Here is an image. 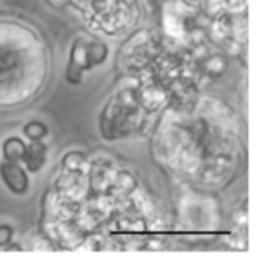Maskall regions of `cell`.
Wrapping results in <instances>:
<instances>
[{
    "label": "cell",
    "mask_w": 262,
    "mask_h": 263,
    "mask_svg": "<svg viewBox=\"0 0 262 263\" xmlns=\"http://www.w3.org/2000/svg\"><path fill=\"white\" fill-rule=\"evenodd\" d=\"M25 150H26V145L19 138H9L3 144V156L6 161H11V162L20 161L25 155Z\"/></svg>",
    "instance_id": "cell-3"
},
{
    "label": "cell",
    "mask_w": 262,
    "mask_h": 263,
    "mask_svg": "<svg viewBox=\"0 0 262 263\" xmlns=\"http://www.w3.org/2000/svg\"><path fill=\"white\" fill-rule=\"evenodd\" d=\"M48 133V129L45 124L39 123V121H34V123H29L26 124L25 127V135L31 139V141H40L43 139V136Z\"/></svg>",
    "instance_id": "cell-5"
},
{
    "label": "cell",
    "mask_w": 262,
    "mask_h": 263,
    "mask_svg": "<svg viewBox=\"0 0 262 263\" xmlns=\"http://www.w3.org/2000/svg\"><path fill=\"white\" fill-rule=\"evenodd\" d=\"M11 237H12V230L8 225H0V247L8 245Z\"/></svg>",
    "instance_id": "cell-6"
},
{
    "label": "cell",
    "mask_w": 262,
    "mask_h": 263,
    "mask_svg": "<svg viewBox=\"0 0 262 263\" xmlns=\"http://www.w3.org/2000/svg\"><path fill=\"white\" fill-rule=\"evenodd\" d=\"M86 55H88V65L91 66L100 65L106 60L108 57V48L104 43L95 40V42H91L88 46H86Z\"/></svg>",
    "instance_id": "cell-4"
},
{
    "label": "cell",
    "mask_w": 262,
    "mask_h": 263,
    "mask_svg": "<svg viewBox=\"0 0 262 263\" xmlns=\"http://www.w3.org/2000/svg\"><path fill=\"white\" fill-rule=\"evenodd\" d=\"M0 175H2V179L5 182V185L12 192V193H17V195H22L28 190V185H29V179L25 173V170L17 165V162H5L0 165Z\"/></svg>",
    "instance_id": "cell-1"
},
{
    "label": "cell",
    "mask_w": 262,
    "mask_h": 263,
    "mask_svg": "<svg viewBox=\"0 0 262 263\" xmlns=\"http://www.w3.org/2000/svg\"><path fill=\"white\" fill-rule=\"evenodd\" d=\"M26 164V168L31 172H37L43 167L45 161H46V148L40 141H32L26 150L25 155L22 158Z\"/></svg>",
    "instance_id": "cell-2"
}]
</instances>
